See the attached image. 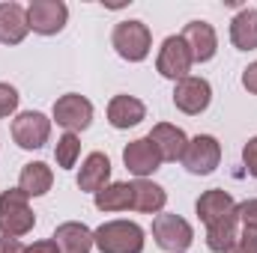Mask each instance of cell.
Masks as SVG:
<instances>
[{"label": "cell", "instance_id": "cell-12", "mask_svg": "<svg viewBox=\"0 0 257 253\" xmlns=\"http://www.w3.org/2000/svg\"><path fill=\"white\" fill-rule=\"evenodd\" d=\"M183 39L192 51L194 63H209L218 51V36H215L209 21H189L186 30H183Z\"/></svg>", "mask_w": 257, "mask_h": 253}, {"label": "cell", "instance_id": "cell-25", "mask_svg": "<svg viewBox=\"0 0 257 253\" xmlns=\"http://www.w3.org/2000/svg\"><path fill=\"white\" fill-rule=\"evenodd\" d=\"M18 90L12 86V84H0V120L3 116H12L15 110H18Z\"/></svg>", "mask_w": 257, "mask_h": 253}, {"label": "cell", "instance_id": "cell-13", "mask_svg": "<svg viewBox=\"0 0 257 253\" xmlns=\"http://www.w3.org/2000/svg\"><path fill=\"white\" fill-rule=\"evenodd\" d=\"M147 137L156 143L162 161H183V152L189 146V137H186L183 128L171 126V122H159V126H153V131Z\"/></svg>", "mask_w": 257, "mask_h": 253}, {"label": "cell", "instance_id": "cell-14", "mask_svg": "<svg viewBox=\"0 0 257 253\" xmlns=\"http://www.w3.org/2000/svg\"><path fill=\"white\" fill-rule=\"evenodd\" d=\"M111 182V161L105 152H90L81 164V173H78V188L87 190V194H99L102 188H108Z\"/></svg>", "mask_w": 257, "mask_h": 253}, {"label": "cell", "instance_id": "cell-18", "mask_svg": "<svg viewBox=\"0 0 257 253\" xmlns=\"http://www.w3.org/2000/svg\"><path fill=\"white\" fill-rule=\"evenodd\" d=\"M144 116H147V108L135 96H114L108 102V122L114 128H120V131L123 128H135Z\"/></svg>", "mask_w": 257, "mask_h": 253}, {"label": "cell", "instance_id": "cell-8", "mask_svg": "<svg viewBox=\"0 0 257 253\" xmlns=\"http://www.w3.org/2000/svg\"><path fill=\"white\" fill-rule=\"evenodd\" d=\"M51 137V120L39 110H24L12 120V140L21 149H42Z\"/></svg>", "mask_w": 257, "mask_h": 253}, {"label": "cell", "instance_id": "cell-20", "mask_svg": "<svg viewBox=\"0 0 257 253\" xmlns=\"http://www.w3.org/2000/svg\"><path fill=\"white\" fill-rule=\"evenodd\" d=\"M51 185H54V173L45 161H30L18 173V190H24L27 196H42L51 190Z\"/></svg>", "mask_w": 257, "mask_h": 253}, {"label": "cell", "instance_id": "cell-27", "mask_svg": "<svg viewBox=\"0 0 257 253\" xmlns=\"http://www.w3.org/2000/svg\"><path fill=\"white\" fill-rule=\"evenodd\" d=\"M236 218L242 226H257V196L245 200V202H236Z\"/></svg>", "mask_w": 257, "mask_h": 253}, {"label": "cell", "instance_id": "cell-1", "mask_svg": "<svg viewBox=\"0 0 257 253\" xmlns=\"http://www.w3.org/2000/svg\"><path fill=\"white\" fill-rule=\"evenodd\" d=\"M36 226V214L27 202V194L9 188L0 194V232L3 238H21Z\"/></svg>", "mask_w": 257, "mask_h": 253}, {"label": "cell", "instance_id": "cell-4", "mask_svg": "<svg viewBox=\"0 0 257 253\" xmlns=\"http://www.w3.org/2000/svg\"><path fill=\"white\" fill-rule=\"evenodd\" d=\"M153 238L165 253H186L194 242L192 224L180 214H156L153 220Z\"/></svg>", "mask_w": 257, "mask_h": 253}, {"label": "cell", "instance_id": "cell-30", "mask_svg": "<svg viewBox=\"0 0 257 253\" xmlns=\"http://www.w3.org/2000/svg\"><path fill=\"white\" fill-rule=\"evenodd\" d=\"M24 253H60V248L54 244V238H45V242H36V244H30Z\"/></svg>", "mask_w": 257, "mask_h": 253}, {"label": "cell", "instance_id": "cell-24", "mask_svg": "<svg viewBox=\"0 0 257 253\" xmlns=\"http://www.w3.org/2000/svg\"><path fill=\"white\" fill-rule=\"evenodd\" d=\"M78 155H81V140H78V134L66 131L63 137L57 140V146H54V158H57V167H63V170H72V167H75V161H78Z\"/></svg>", "mask_w": 257, "mask_h": 253}, {"label": "cell", "instance_id": "cell-15", "mask_svg": "<svg viewBox=\"0 0 257 253\" xmlns=\"http://www.w3.org/2000/svg\"><path fill=\"white\" fill-rule=\"evenodd\" d=\"M30 33L27 27V9L21 3H0V42L3 45H18Z\"/></svg>", "mask_w": 257, "mask_h": 253}, {"label": "cell", "instance_id": "cell-29", "mask_svg": "<svg viewBox=\"0 0 257 253\" xmlns=\"http://www.w3.org/2000/svg\"><path fill=\"white\" fill-rule=\"evenodd\" d=\"M242 86H245L251 96H257V60L242 72Z\"/></svg>", "mask_w": 257, "mask_h": 253}, {"label": "cell", "instance_id": "cell-28", "mask_svg": "<svg viewBox=\"0 0 257 253\" xmlns=\"http://www.w3.org/2000/svg\"><path fill=\"white\" fill-rule=\"evenodd\" d=\"M242 161H245L248 176H254L257 179V137H251V140L242 146Z\"/></svg>", "mask_w": 257, "mask_h": 253}, {"label": "cell", "instance_id": "cell-3", "mask_svg": "<svg viewBox=\"0 0 257 253\" xmlns=\"http://www.w3.org/2000/svg\"><path fill=\"white\" fill-rule=\"evenodd\" d=\"M111 45L123 60L141 63V60H147V54L153 48V33L144 21H120L111 33Z\"/></svg>", "mask_w": 257, "mask_h": 253}, {"label": "cell", "instance_id": "cell-10", "mask_svg": "<svg viewBox=\"0 0 257 253\" xmlns=\"http://www.w3.org/2000/svg\"><path fill=\"white\" fill-rule=\"evenodd\" d=\"M54 120H57V126H63L72 134L84 131L93 122V104H90V98H84L78 92H66L54 102Z\"/></svg>", "mask_w": 257, "mask_h": 253}, {"label": "cell", "instance_id": "cell-11", "mask_svg": "<svg viewBox=\"0 0 257 253\" xmlns=\"http://www.w3.org/2000/svg\"><path fill=\"white\" fill-rule=\"evenodd\" d=\"M123 164H126V170L132 176L147 179L162 167V155H159V149L150 137H138L123 149Z\"/></svg>", "mask_w": 257, "mask_h": 253}, {"label": "cell", "instance_id": "cell-7", "mask_svg": "<svg viewBox=\"0 0 257 253\" xmlns=\"http://www.w3.org/2000/svg\"><path fill=\"white\" fill-rule=\"evenodd\" d=\"M69 21V6L63 0H33L27 6V27L39 36L60 33Z\"/></svg>", "mask_w": 257, "mask_h": 253}, {"label": "cell", "instance_id": "cell-31", "mask_svg": "<svg viewBox=\"0 0 257 253\" xmlns=\"http://www.w3.org/2000/svg\"><path fill=\"white\" fill-rule=\"evenodd\" d=\"M27 248L18 238H0V253H24Z\"/></svg>", "mask_w": 257, "mask_h": 253}, {"label": "cell", "instance_id": "cell-6", "mask_svg": "<svg viewBox=\"0 0 257 253\" xmlns=\"http://www.w3.org/2000/svg\"><path fill=\"white\" fill-rule=\"evenodd\" d=\"M192 63H194L192 51H189V45H186L183 36H168V39L162 42L159 60H156V68H159L162 78H168V80H183V78H189Z\"/></svg>", "mask_w": 257, "mask_h": 253}, {"label": "cell", "instance_id": "cell-2", "mask_svg": "<svg viewBox=\"0 0 257 253\" xmlns=\"http://www.w3.org/2000/svg\"><path fill=\"white\" fill-rule=\"evenodd\" d=\"M93 244L102 253H141L144 230L135 220H108L93 232Z\"/></svg>", "mask_w": 257, "mask_h": 253}, {"label": "cell", "instance_id": "cell-9", "mask_svg": "<svg viewBox=\"0 0 257 253\" xmlns=\"http://www.w3.org/2000/svg\"><path fill=\"white\" fill-rule=\"evenodd\" d=\"M209 102H212V86H209L206 78L189 74V78L177 80V86H174V104H177V110H183L189 116H197V114H203L209 108Z\"/></svg>", "mask_w": 257, "mask_h": 253}, {"label": "cell", "instance_id": "cell-17", "mask_svg": "<svg viewBox=\"0 0 257 253\" xmlns=\"http://www.w3.org/2000/svg\"><path fill=\"white\" fill-rule=\"evenodd\" d=\"M194 208H197V218L209 226V224H215V220H221V218L233 214V212H236V202H233V196H230L227 190L212 188V190H206V194H200V196H197Z\"/></svg>", "mask_w": 257, "mask_h": 253}, {"label": "cell", "instance_id": "cell-23", "mask_svg": "<svg viewBox=\"0 0 257 253\" xmlns=\"http://www.w3.org/2000/svg\"><path fill=\"white\" fill-rule=\"evenodd\" d=\"M93 196H96L99 212H126V208H132V185L128 182H114V185L102 188Z\"/></svg>", "mask_w": 257, "mask_h": 253}, {"label": "cell", "instance_id": "cell-21", "mask_svg": "<svg viewBox=\"0 0 257 253\" xmlns=\"http://www.w3.org/2000/svg\"><path fill=\"white\" fill-rule=\"evenodd\" d=\"M230 42L236 51H254L257 48V9H239L230 21Z\"/></svg>", "mask_w": 257, "mask_h": 253}, {"label": "cell", "instance_id": "cell-16", "mask_svg": "<svg viewBox=\"0 0 257 253\" xmlns=\"http://www.w3.org/2000/svg\"><path fill=\"white\" fill-rule=\"evenodd\" d=\"M54 244L60 253H90L93 250V230L78 224V220H66L54 230Z\"/></svg>", "mask_w": 257, "mask_h": 253}, {"label": "cell", "instance_id": "cell-5", "mask_svg": "<svg viewBox=\"0 0 257 253\" xmlns=\"http://www.w3.org/2000/svg\"><path fill=\"white\" fill-rule=\"evenodd\" d=\"M221 161V143L212 137V134H197L189 140L186 152H183V167L194 173V176H209L215 173Z\"/></svg>", "mask_w": 257, "mask_h": 253}, {"label": "cell", "instance_id": "cell-19", "mask_svg": "<svg viewBox=\"0 0 257 253\" xmlns=\"http://www.w3.org/2000/svg\"><path fill=\"white\" fill-rule=\"evenodd\" d=\"M168 202V194L162 185L150 182V179H135L132 182V208L141 214H159Z\"/></svg>", "mask_w": 257, "mask_h": 253}, {"label": "cell", "instance_id": "cell-22", "mask_svg": "<svg viewBox=\"0 0 257 253\" xmlns=\"http://www.w3.org/2000/svg\"><path fill=\"white\" fill-rule=\"evenodd\" d=\"M236 226H239L236 212L227 214V218H221V220H215V224H209V226H206V248L212 253H227L236 244V238H239Z\"/></svg>", "mask_w": 257, "mask_h": 253}, {"label": "cell", "instance_id": "cell-26", "mask_svg": "<svg viewBox=\"0 0 257 253\" xmlns=\"http://www.w3.org/2000/svg\"><path fill=\"white\" fill-rule=\"evenodd\" d=\"M227 253H257V226H242L236 244Z\"/></svg>", "mask_w": 257, "mask_h": 253}]
</instances>
